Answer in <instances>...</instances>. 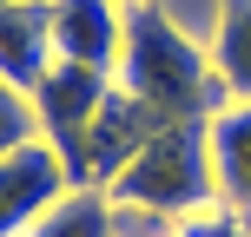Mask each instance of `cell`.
<instances>
[{
  "instance_id": "cell-14",
  "label": "cell",
  "mask_w": 251,
  "mask_h": 237,
  "mask_svg": "<svg viewBox=\"0 0 251 237\" xmlns=\"http://www.w3.org/2000/svg\"><path fill=\"white\" fill-rule=\"evenodd\" d=\"M126 7H139V0H126Z\"/></svg>"
},
{
  "instance_id": "cell-12",
  "label": "cell",
  "mask_w": 251,
  "mask_h": 237,
  "mask_svg": "<svg viewBox=\"0 0 251 237\" xmlns=\"http://www.w3.org/2000/svg\"><path fill=\"white\" fill-rule=\"evenodd\" d=\"M152 7H159L178 33H192L199 46H212V40H218V20H225V0H152Z\"/></svg>"
},
{
  "instance_id": "cell-4",
  "label": "cell",
  "mask_w": 251,
  "mask_h": 237,
  "mask_svg": "<svg viewBox=\"0 0 251 237\" xmlns=\"http://www.w3.org/2000/svg\"><path fill=\"white\" fill-rule=\"evenodd\" d=\"M152 132H159V119L113 79V92L100 99V112L86 125V145H79V165H73V191H106L126 165L139 158V145H146Z\"/></svg>"
},
{
  "instance_id": "cell-13",
  "label": "cell",
  "mask_w": 251,
  "mask_h": 237,
  "mask_svg": "<svg viewBox=\"0 0 251 237\" xmlns=\"http://www.w3.org/2000/svg\"><path fill=\"white\" fill-rule=\"evenodd\" d=\"M172 237H251V217H245V211H231V204H205V211L178 217V231H172Z\"/></svg>"
},
{
  "instance_id": "cell-11",
  "label": "cell",
  "mask_w": 251,
  "mask_h": 237,
  "mask_svg": "<svg viewBox=\"0 0 251 237\" xmlns=\"http://www.w3.org/2000/svg\"><path fill=\"white\" fill-rule=\"evenodd\" d=\"M33 138H40L33 99H26L20 86H7V79H0V158H7V151H20V145H33Z\"/></svg>"
},
{
  "instance_id": "cell-7",
  "label": "cell",
  "mask_w": 251,
  "mask_h": 237,
  "mask_svg": "<svg viewBox=\"0 0 251 237\" xmlns=\"http://www.w3.org/2000/svg\"><path fill=\"white\" fill-rule=\"evenodd\" d=\"M53 60V0H0V79L33 99Z\"/></svg>"
},
{
  "instance_id": "cell-6",
  "label": "cell",
  "mask_w": 251,
  "mask_h": 237,
  "mask_svg": "<svg viewBox=\"0 0 251 237\" xmlns=\"http://www.w3.org/2000/svg\"><path fill=\"white\" fill-rule=\"evenodd\" d=\"M126 40V0H53V53L93 73L119 66Z\"/></svg>"
},
{
  "instance_id": "cell-2",
  "label": "cell",
  "mask_w": 251,
  "mask_h": 237,
  "mask_svg": "<svg viewBox=\"0 0 251 237\" xmlns=\"http://www.w3.org/2000/svg\"><path fill=\"white\" fill-rule=\"evenodd\" d=\"M106 198L126 211H152V217H192L205 204H218V172H212V138L205 119H178L139 145V158L106 185Z\"/></svg>"
},
{
  "instance_id": "cell-10",
  "label": "cell",
  "mask_w": 251,
  "mask_h": 237,
  "mask_svg": "<svg viewBox=\"0 0 251 237\" xmlns=\"http://www.w3.org/2000/svg\"><path fill=\"white\" fill-rule=\"evenodd\" d=\"M26 237H113V198L106 191H66Z\"/></svg>"
},
{
  "instance_id": "cell-9",
  "label": "cell",
  "mask_w": 251,
  "mask_h": 237,
  "mask_svg": "<svg viewBox=\"0 0 251 237\" xmlns=\"http://www.w3.org/2000/svg\"><path fill=\"white\" fill-rule=\"evenodd\" d=\"M212 66H218L231 99L251 106V0H225V20H218V40H212Z\"/></svg>"
},
{
  "instance_id": "cell-8",
  "label": "cell",
  "mask_w": 251,
  "mask_h": 237,
  "mask_svg": "<svg viewBox=\"0 0 251 237\" xmlns=\"http://www.w3.org/2000/svg\"><path fill=\"white\" fill-rule=\"evenodd\" d=\"M205 138H212V172H218V204L251 217V106L231 99L205 119Z\"/></svg>"
},
{
  "instance_id": "cell-5",
  "label": "cell",
  "mask_w": 251,
  "mask_h": 237,
  "mask_svg": "<svg viewBox=\"0 0 251 237\" xmlns=\"http://www.w3.org/2000/svg\"><path fill=\"white\" fill-rule=\"evenodd\" d=\"M66 191H73V178H66L60 151H53L47 138L7 151V158H0V237H26Z\"/></svg>"
},
{
  "instance_id": "cell-3",
  "label": "cell",
  "mask_w": 251,
  "mask_h": 237,
  "mask_svg": "<svg viewBox=\"0 0 251 237\" xmlns=\"http://www.w3.org/2000/svg\"><path fill=\"white\" fill-rule=\"evenodd\" d=\"M113 92V73H93V66H73V60H53V73L33 86V119H40V138L60 151L66 178L79 165V145H86V125L100 112V99Z\"/></svg>"
},
{
  "instance_id": "cell-1",
  "label": "cell",
  "mask_w": 251,
  "mask_h": 237,
  "mask_svg": "<svg viewBox=\"0 0 251 237\" xmlns=\"http://www.w3.org/2000/svg\"><path fill=\"white\" fill-rule=\"evenodd\" d=\"M113 79L146 106L159 125L178 119H212L218 106H231L225 79L212 66V46H199L192 33H178L152 0L126 7V40H119V66Z\"/></svg>"
}]
</instances>
